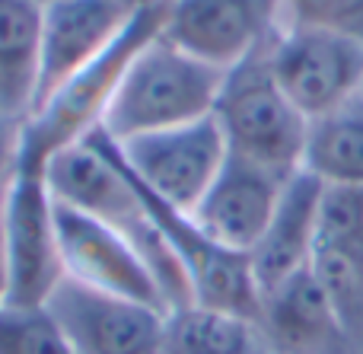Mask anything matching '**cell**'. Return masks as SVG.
Returning <instances> with one entry per match:
<instances>
[{
    "label": "cell",
    "mask_w": 363,
    "mask_h": 354,
    "mask_svg": "<svg viewBox=\"0 0 363 354\" xmlns=\"http://www.w3.org/2000/svg\"><path fill=\"white\" fill-rule=\"evenodd\" d=\"M45 182H48L55 201L108 223L138 249V255L150 268L153 281L163 294L166 310L194 304L191 281H188L179 255L172 253V246L153 223L131 172L121 163L118 144L102 128H96L83 144L57 153L45 166Z\"/></svg>",
    "instance_id": "cell-1"
},
{
    "label": "cell",
    "mask_w": 363,
    "mask_h": 354,
    "mask_svg": "<svg viewBox=\"0 0 363 354\" xmlns=\"http://www.w3.org/2000/svg\"><path fill=\"white\" fill-rule=\"evenodd\" d=\"M169 6L144 10L128 23V29L102 51L96 61L77 70L70 80H64L23 125V144H19V166L26 172H42L45 166L67 147H77L106 121L112 106V96L125 77L128 64L134 61L147 42L163 32Z\"/></svg>",
    "instance_id": "cell-2"
},
{
    "label": "cell",
    "mask_w": 363,
    "mask_h": 354,
    "mask_svg": "<svg viewBox=\"0 0 363 354\" xmlns=\"http://www.w3.org/2000/svg\"><path fill=\"white\" fill-rule=\"evenodd\" d=\"M223 70L198 61L160 32L134 55L112 96L102 131L112 140L166 131L213 115Z\"/></svg>",
    "instance_id": "cell-3"
},
{
    "label": "cell",
    "mask_w": 363,
    "mask_h": 354,
    "mask_svg": "<svg viewBox=\"0 0 363 354\" xmlns=\"http://www.w3.org/2000/svg\"><path fill=\"white\" fill-rule=\"evenodd\" d=\"M264 51L226 70L213 118L233 157L290 179L303 170L309 118L277 87Z\"/></svg>",
    "instance_id": "cell-4"
},
{
    "label": "cell",
    "mask_w": 363,
    "mask_h": 354,
    "mask_svg": "<svg viewBox=\"0 0 363 354\" xmlns=\"http://www.w3.org/2000/svg\"><path fill=\"white\" fill-rule=\"evenodd\" d=\"M264 55L277 87L309 121L363 93V42L341 32L284 23Z\"/></svg>",
    "instance_id": "cell-5"
},
{
    "label": "cell",
    "mask_w": 363,
    "mask_h": 354,
    "mask_svg": "<svg viewBox=\"0 0 363 354\" xmlns=\"http://www.w3.org/2000/svg\"><path fill=\"white\" fill-rule=\"evenodd\" d=\"M118 153L147 192H153L160 201L182 214H194L230 157L213 115L121 140Z\"/></svg>",
    "instance_id": "cell-6"
},
{
    "label": "cell",
    "mask_w": 363,
    "mask_h": 354,
    "mask_svg": "<svg viewBox=\"0 0 363 354\" xmlns=\"http://www.w3.org/2000/svg\"><path fill=\"white\" fill-rule=\"evenodd\" d=\"M6 265L10 306H45L67 278L55 221V195L42 172L16 170L6 189Z\"/></svg>",
    "instance_id": "cell-7"
},
{
    "label": "cell",
    "mask_w": 363,
    "mask_h": 354,
    "mask_svg": "<svg viewBox=\"0 0 363 354\" xmlns=\"http://www.w3.org/2000/svg\"><path fill=\"white\" fill-rule=\"evenodd\" d=\"M284 26V0H176L163 35L217 70H233Z\"/></svg>",
    "instance_id": "cell-8"
},
{
    "label": "cell",
    "mask_w": 363,
    "mask_h": 354,
    "mask_svg": "<svg viewBox=\"0 0 363 354\" xmlns=\"http://www.w3.org/2000/svg\"><path fill=\"white\" fill-rule=\"evenodd\" d=\"M45 310L77 354H160L166 313L64 278Z\"/></svg>",
    "instance_id": "cell-9"
},
{
    "label": "cell",
    "mask_w": 363,
    "mask_h": 354,
    "mask_svg": "<svg viewBox=\"0 0 363 354\" xmlns=\"http://www.w3.org/2000/svg\"><path fill=\"white\" fill-rule=\"evenodd\" d=\"M55 221L67 278L169 313L150 268L118 230L61 201H55Z\"/></svg>",
    "instance_id": "cell-10"
},
{
    "label": "cell",
    "mask_w": 363,
    "mask_h": 354,
    "mask_svg": "<svg viewBox=\"0 0 363 354\" xmlns=\"http://www.w3.org/2000/svg\"><path fill=\"white\" fill-rule=\"evenodd\" d=\"M290 179L274 176V172L230 153L220 176L213 179V185L201 198L191 217L207 240H213L230 253L249 255L268 230L271 214H274L281 192Z\"/></svg>",
    "instance_id": "cell-11"
},
{
    "label": "cell",
    "mask_w": 363,
    "mask_h": 354,
    "mask_svg": "<svg viewBox=\"0 0 363 354\" xmlns=\"http://www.w3.org/2000/svg\"><path fill=\"white\" fill-rule=\"evenodd\" d=\"M134 16L138 13H131L121 0H51L45 4L35 109L64 80H70L77 70L96 61L128 29Z\"/></svg>",
    "instance_id": "cell-12"
},
{
    "label": "cell",
    "mask_w": 363,
    "mask_h": 354,
    "mask_svg": "<svg viewBox=\"0 0 363 354\" xmlns=\"http://www.w3.org/2000/svg\"><path fill=\"white\" fill-rule=\"evenodd\" d=\"M258 336L264 354H335L345 342V319L313 265L262 297Z\"/></svg>",
    "instance_id": "cell-13"
},
{
    "label": "cell",
    "mask_w": 363,
    "mask_h": 354,
    "mask_svg": "<svg viewBox=\"0 0 363 354\" xmlns=\"http://www.w3.org/2000/svg\"><path fill=\"white\" fill-rule=\"evenodd\" d=\"M322 204H325V182H319L313 172L300 170L284 185L268 230L249 253V265L262 297L271 287L313 265L322 233Z\"/></svg>",
    "instance_id": "cell-14"
},
{
    "label": "cell",
    "mask_w": 363,
    "mask_h": 354,
    "mask_svg": "<svg viewBox=\"0 0 363 354\" xmlns=\"http://www.w3.org/2000/svg\"><path fill=\"white\" fill-rule=\"evenodd\" d=\"M45 0H0V115L23 121L35 109Z\"/></svg>",
    "instance_id": "cell-15"
},
{
    "label": "cell",
    "mask_w": 363,
    "mask_h": 354,
    "mask_svg": "<svg viewBox=\"0 0 363 354\" xmlns=\"http://www.w3.org/2000/svg\"><path fill=\"white\" fill-rule=\"evenodd\" d=\"M303 170L328 189H363V93L309 121Z\"/></svg>",
    "instance_id": "cell-16"
},
{
    "label": "cell",
    "mask_w": 363,
    "mask_h": 354,
    "mask_svg": "<svg viewBox=\"0 0 363 354\" xmlns=\"http://www.w3.org/2000/svg\"><path fill=\"white\" fill-rule=\"evenodd\" d=\"M160 354H264L258 323L213 306L188 304L166 313Z\"/></svg>",
    "instance_id": "cell-17"
},
{
    "label": "cell",
    "mask_w": 363,
    "mask_h": 354,
    "mask_svg": "<svg viewBox=\"0 0 363 354\" xmlns=\"http://www.w3.org/2000/svg\"><path fill=\"white\" fill-rule=\"evenodd\" d=\"M0 354H77L45 306H0Z\"/></svg>",
    "instance_id": "cell-18"
},
{
    "label": "cell",
    "mask_w": 363,
    "mask_h": 354,
    "mask_svg": "<svg viewBox=\"0 0 363 354\" xmlns=\"http://www.w3.org/2000/svg\"><path fill=\"white\" fill-rule=\"evenodd\" d=\"M284 23L315 26L363 42V0H284Z\"/></svg>",
    "instance_id": "cell-19"
},
{
    "label": "cell",
    "mask_w": 363,
    "mask_h": 354,
    "mask_svg": "<svg viewBox=\"0 0 363 354\" xmlns=\"http://www.w3.org/2000/svg\"><path fill=\"white\" fill-rule=\"evenodd\" d=\"M19 144H23V121L0 115V189L10 185L19 166Z\"/></svg>",
    "instance_id": "cell-20"
},
{
    "label": "cell",
    "mask_w": 363,
    "mask_h": 354,
    "mask_svg": "<svg viewBox=\"0 0 363 354\" xmlns=\"http://www.w3.org/2000/svg\"><path fill=\"white\" fill-rule=\"evenodd\" d=\"M6 189H0V306H6V291H10V265H6Z\"/></svg>",
    "instance_id": "cell-21"
},
{
    "label": "cell",
    "mask_w": 363,
    "mask_h": 354,
    "mask_svg": "<svg viewBox=\"0 0 363 354\" xmlns=\"http://www.w3.org/2000/svg\"><path fill=\"white\" fill-rule=\"evenodd\" d=\"M131 13H144V10H157V6H172L176 0H121Z\"/></svg>",
    "instance_id": "cell-22"
},
{
    "label": "cell",
    "mask_w": 363,
    "mask_h": 354,
    "mask_svg": "<svg viewBox=\"0 0 363 354\" xmlns=\"http://www.w3.org/2000/svg\"><path fill=\"white\" fill-rule=\"evenodd\" d=\"M45 4H51V0H45Z\"/></svg>",
    "instance_id": "cell-23"
}]
</instances>
